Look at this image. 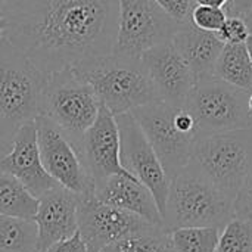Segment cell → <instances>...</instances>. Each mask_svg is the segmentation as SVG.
I'll return each instance as SVG.
<instances>
[{
    "label": "cell",
    "mask_w": 252,
    "mask_h": 252,
    "mask_svg": "<svg viewBox=\"0 0 252 252\" xmlns=\"http://www.w3.org/2000/svg\"><path fill=\"white\" fill-rule=\"evenodd\" d=\"M3 13L4 35L44 77L114 49L118 0H6Z\"/></svg>",
    "instance_id": "6da1fadb"
},
{
    "label": "cell",
    "mask_w": 252,
    "mask_h": 252,
    "mask_svg": "<svg viewBox=\"0 0 252 252\" xmlns=\"http://www.w3.org/2000/svg\"><path fill=\"white\" fill-rule=\"evenodd\" d=\"M72 68L114 115L159 100L140 56L111 52L78 62Z\"/></svg>",
    "instance_id": "7a4b0ae2"
},
{
    "label": "cell",
    "mask_w": 252,
    "mask_h": 252,
    "mask_svg": "<svg viewBox=\"0 0 252 252\" xmlns=\"http://www.w3.org/2000/svg\"><path fill=\"white\" fill-rule=\"evenodd\" d=\"M233 199L220 192L188 164L170 183L162 224L168 232L182 227H219L233 219Z\"/></svg>",
    "instance_id": "3957f363"
},
{
    "label": "cell",
    "mask_w": 252,
    "mask_h": 252,
    "mask_svg": "<svg viewBox=\"0 0 252 252\" xmlns=\"http://www.w3.org/2000/svg\"><path fill=\"white\" fill-rule=\"evenodd\" d=\"M44 80L25 53L0 37V123L10 136L40 115Z\"/></svg>",
    "instance_id": "277c9868"
},
{
    "label": "cell",
    "mask_w": 252,
    "mask_h": 252,
    "mask_svg": "<svg viewBox=\"0 0 252 252\" xmlns=\"http://www.w3.org/2000/svg\"><path fill=\"white\" fill-rule=\"evenodd\" d=\"M99 109V97L72 66H65L46 77L40 115L55 123L77 151H80L83 136L94 123Z\"/></svg>",
    "instance_id": "5b68a950"
},
{
    "label": "cell",
    "mask_w": 252,
    "mask_h": 252,
    "mask_svg": "<svg viewBox=\"0 0 252 252\" xmlns=\"http://www.w3.org/2000/svg\"><path fill=\"white\" fill-rule=\"evenodd\" d=\"M189 164L235 199L252 164V127L199 136Z\"/></svg>",
    "instance_id": "8992f818"
},
{
    "label": "cell",
    "mask_w": 252,
    "mask_h": 252,
    "mask_svg": "<svg viewBox=\"0 0 252 252\" xmlns=\"http://www.w3.org/2000/svg\"><path fill=\"white\" fill-rule=\"evenodd\" d=\"M250 93L217 77L198 80L185 105L195 118L198 137L252 127Z\"/></svg>",
    "instance_id": "52a82bcc"
},
{
    "label": "cell",
    "mask_w": 252,
    "mask_h": 252,
    "mask_svg": "<svg viewBox=\"0 0 252 252\" xmlns=\"http://www.w3.org/2000/svg\"><path fill=\"white\" fill-rule=\"evenodd\" d=\"M183 22L173 19L155 0H118L114 53L140 56L173 40Z\"/></svg>",
    "instance_id": "ba28073f"
},
{
    "label": "cell",
    "mask_w": 252,
    "mask_h": 252,
    "mask_svg": "<svg viewBox=\"0 0 252 252\" xmlns=\"http://www.w3.org/2000/svg\"><path fill=\"white\" fill-rule=\"evenodd\" d=\"M176 111L177 108L161 100L131 111L170 180L189 164L195 140L198 139L196 134L186 133L177 126Z\"/></svg>",
    "instance_id": "9c48e42d"
},
{
    "label": "cell",
    "mask_w": 252,
    "mask_h": 252,
    "mask_svg": "<svg viewBox=\"0 0 252 252\" xmlns=\"http://www.w3.org/2000/svg\"><path fill=\"white\" fill-rule=\"evenodd\" d=\"M115 120L120 131L121 165L151 190L162 216L171 180L133 114H120Z\"/></svg>",
    "instance_id": "30bf717a"
},
{
    "label": "cell",
    "mask_w": 252,
    "mask_h": 252,
    "mask_svg": "<svg viewBox=\"0 0 252 252\" xmlns=\"http://www.w3.org/2000/svg\"><path fill=\"white\" fill-rule=\"evenodd\" d=\"M34 123L41 162L49 176L59 186L77 195L94 193V183L89 177L78 151L63 131L44 115H38Z\"/></svg>",
    "instance_id": "8fae6325"
},
{
    "label": "cell",
    "mask_w": 252,
    "mask_h": 252,
    "mask_svg": "<svg viewBox=\"0 0 252 252\" xmlns=\"http://www.w3.org/2000/svg\"><path fill=\"white\" fill-rule=\"evenodd\" d=\"M151 223L103 204L94 193L80 195L78 202V232L92 252L103 251L106 247L148 227Z\"/></svg>",
    "instance_id": "7c38bea8"
},
{
    "label": "cell",
    "mask_w": 252,
    "mask_h": 252,
    "mask_svg": "<svg viewBox=\"0 0 252 252\" xmlns=\"http://www.w3.org/2000/svg\"><path fill=\"white\" fill-rule=\"evenodd\" d=\"M158 99L174 108H185L196 77L173 41L161 43L140 55Z\"/></svg>",
    "instance_id": "4fadbf2b"
},
{
    "label": "cell",
    "mask_w": 252,
    "mask_h": 252,
    "mask_svg": "<svg viewBox=\"0 0 252 252\" xmlns=\"http://www.w3.org/2000/svg\"><path fill=\"white\" fill-rule=\"evenodd\" d=\"M78 154L94 188L114 174H130L121 165L115 115L102 103L94 123L83 136Z\"/></svg>",
    "instance_id": "5bb4252c"
},
{
    "label": "cell",
    "mask_w": 252,
    "mask_h": 252,
    "mask_svg": "<svg viewBox=\"0 0 252 252\" xmlns=\"http://www.w3.org/2000/svg\"><path fill=\"white\" fill-rule=\"evenodd\" d=\"M0 171L18 179L35 198L58 186L41 162L34 121L22 124L13 133L9 149L0 155Z\"/></svg>",
    "instance_id": "9a60e30c"
},
{
    "label": "cell",
    "mask_w": 252,
    "mask_h": 252,
    "mask_svg": "<svg viewBox=\"0 0 252 252\" xmlns=\"http://www.w3.org/2000/svg\"><path fill=\"white\" fill-rule=\"evenodd\" d=\"M78 202L80 195L59 185L38 198L32 219L38 232L37 252H44L78 232Z\"/></svg>",
    "instance_id": "2e32d148"
},
{
    "label": "cell",
    "mask_w": 252,
    "mask_h": 252,
    "mask_svg": "<svg viewBox=\"0 0 252 252\" xmlns=\"http://www.w3.org/2000/svg\"><path fill=\"white\" fill-rule=\"evenodd\" d=\"M94 196L103 204L117 207L155 226L162 224V216L151 190L131 174H114L94 188Z\"/></svg>",
    "instance_id": "e0dca14e"
},
{
    "label": "cell",
    "mask_w": 252,
    "mask_h": 252,
    "mask_svg": "<svg viewBox=\"0 0 252 252\" xmlns=\"http://www.w3.org/2000/svg\"><path fill=\"white\" fill-rule=\"evenodd\" d=\"M171 41L193 71L196 81L214 77L216 62L224 47L216 32L196 28L189 19L182 24Z\"/></svg>",
    "instance_id": "ac0fdd59"
},
{
    "label": "cell",
    "mask_w": 252,
    "mask_h": 252,
    "mask_svg": "<svg viewBox=\"0 0 252 252\" xmlns=\"http://www.w3.org/2000/svg\"><path fill=\"white\" fill-rule=\"evenodd\" d=\"M214 77L252 92V63L245 43L224 44L214 68Z\"/></svg>",
    "instance_id": "d6986e66"
},
{
    "label": "cell",
    "mask_w": 252,
    "mask_h": 252,
    "mask_svg": "<svg viewBox=\"0 0 252 252\" xmlns=\"http://www.w3.org/2000/svg\"><path fill=\"white\" fill-rule=\"evenodd\" d=\"M38 208L35 198L18 179L0 171V216L32 220Z\"/></svg>",
    "instance_id": "ffe728a7"
},
{
    "label": "cell",
    "mask_w": 252,
    "mask_h": 252,
    "mask_svg": "<svg viewBox=\"0 0 252 252\" xmlns=\"http://www.w3.org/2000/svg\"><path fill=\"white\" fill-rule=\"evenodd\" d=\"M103 252H177L171 232L164 226L149 224L143 230H139L109 247Z\"/></svg>",
    "instance_id": "44dd1931"
},
{
    "label": "cell",
    "mask_w": 252,
    "mask_h": 252,
    "mask_svg": "<svg viewBox=\"0 0 252 252\" xmlns=\"http://www.w3.org/2000/svg\"><path fill=\"white\" fill-rule=\"evenodd\" d=\"M37 242L34 220L0 216V252H37Z\"/></svg>",
    "instance_id": "7402d4cb"
},
{
    "label": "cell",
    "mask_w": 252,
    "mask_h": 252,
    "mask_svg": "<svg viewBox=\"0 0 252 252\" xmlns=\"http://www.w3.org/2000/svg\"><path fill=\"white\" fill-rule=\"evenodd\" d=\"M219 236V227H182L171 232L177 252H216Z\"/></svg>",
    "instance_id": "603a6c76"
},
{
    "label": "cell",
    "mask_w": 252,
    "mask_h": 252,
    "mask_svg": "<svg viewBox=\"0 0 252 252\" xmlns=\"http://www.w3.org/2000/svg\"><path fill=\"white\" fill-rule=\"evenodd\" d=\"M216 252H252V223L233 217L220 230Z\"/></svg>",
    "instance_id": "cb8c5ba5"
},
{
    "label": "cell",
    "mask_w": 252,
    "mask_h": 252,
    "mask_svg": "<svg viewBox=\"0 0 252 252\" xmlns=\"http://www.w3.org/2000/svg\"><path fill=\"white\" fill-rule=\"evenodd\" d=\"M226 18H227V13L223 9L202 6V4H195L190 13V22L196 28L202 31H208V32H216V34L223 27Z\"/></svg>",
    "instance_id": "d4e9b609"
},
{
    "label": "cell",
    "mask_w": 252,
    "mask_h": 252,
    "mask_svg": "<svg viewBox=\"0 0 252 252\" xmlns=\"http://www.w3.org/2000/svg\"><path fill=\"white\" fill-rule=\"evenodd\" d=\"M217 35L224 44H242L251 35V31L245 22V18L227 16Z\"/></svg>",
    "instance_id": "484cf974"
},
{
    "label": "cell",
    "mask_w": 252,
    "mask_h": 252,
    "mask_svg": "<svg viewBox=\"0 0 252 252\" xmlns=\"http://www.w3.org/2000/svg\"><path fill=\"white\" fill-rule=\"evenodd\" d=\"M233 216L252 223V164L250 171L233 199Z\"/></svg>",
    "instance_id": "4316f807"
},
{
    "label": "cell",
    "mask_w": 252,
    "mask_h": 252,
    "mask_svg": "<svg viewBox=\"0 0 252 252\" xmlns=\"http://www.w3.org/2000/svg\"><path fill=\"white\" fill-rule=\"evenodd\" d=\"M159 7L167 12L173 19L179 22H186L190 19L192 9L195 7V0H155Z\"/></svg>",
    "instance_id": "83f0119b"
},
{
    "label": "cell",
    "mask_w": 252,
    "mask_h": 252,
    "mask_svg": "<svg viewBox=\"0 0 252 252\" xmlns=\"http://www.w3.org/2000/svg\"><path fill=\"white\" fill-rule=\"evenodd\" d=\"M44 252H92L89 250L87 244L84 242V239L81 238L80 232L74 233L71 238L61 241L52 247H49Z\"/></svg>",
    "instance_id": "f1b7e54d"
},
{
    "label": "cell",
    "mask_w": 252,
    "mask_h": 252,
    "mask_svg": "<svg viewBox=\"0 0 252 252\" xmlns=\"http://www.w3.org/2000/svg\"><path fill=\"white\" fill-rule=\"evenodd\" d=\"M252 9V0H230L227 9V16H241L245 18Z\"/></svg>",
    "instance_id": "f546056e"
},
{
    "label": "cell",
    "mask_w": 252,
    "mask_h": 252,
    "mask_svg": "<svg viewBox=\"0 0 252 252\" xmlns=\"http://www.w3.org/2000/svg\"><path fill=\"white\" fill-rule=\"evenodd\" d=\"M195 4L219 7V9H223V10L227 13V9H229V6H230V0H195Z\"/></svg>",
    "instance_id": "4dcf8cb0"
},
{
    "label": "cell",
    "mask_w": 252,
    "mask_h": 252,
    "mask_svg": "<svg viewBox=\"0 0 252 252\" xmlns=\"http://www.w3.org/2000/svg\"><path fill=\"white\" fill-rule=\"evenodd\" d=\"M12 137H13V136H10V134L6 131V128L3 127V124L0 123V155H3V154L9 149L10 142H12Z\"/></svg>",
    "instance_id": "1f68e13d"
},
{
    "label": "cell",
    "mask_w": 252,
    "mask_h": 252,
    "mask_svg": "<svg viewBox=\"0 0 252 252\" xmlns=\"http://www.w3.org/2000/svg\"><path fill=\"white\" fill-rule=\"evenodd\" d=\"M7 28H9V19L3 12H0V37L6 34Z\"/></svg>",
    "instance_id": "d6a6232c"
},
{
    "label": "cell",
    "mask_w": 252,
    "mask_h": 252,
    "mask_svg": "<svg viewBox=\"0 0 252 252\" xmlns=\"http://www.w3.org/2000/svg\"><path fill=\"white\" fill-rule=\"evenodd\" d=\"M245 46H247V50H248V55H250V59H251V63H252V34L248 37V38H247Z\"/></svg>",
    "instance_id": "836d02e7"
},
{
    "label": "cell",
    "mask_w": 252,
    "mask_h": 252,
    "mask_svg": "<svg viewBox=\"0 0 252 252\" xmlns=\"http://www.w3.org/2000/svg\"><path fill=\"white\" fill-rule=\"evenodd\" d=\"M245 22L248 24V28H250V31H251V34H252V9H251V12L245 16Z\"/></svg>",
    "instance_id": "e575fe53"
},
{
    "label": "cell",
    "mask_w": 252,
    "mask_h": 252,
    "mask_svg": "<svg viewBox=\"0 0 252 252\" xmlns=\"http://www.w3.org/2000/svg\"><path fill=\"white\" fill-rule=\"evenodd\" d=\"M248 109H250V114L252 115V92L250 93V97H248Z\"/></svg>",
    "instance_id": "d590c367"
},
{
    "label": "cell",
    "mask_w": 252,
    "mask_h": 252,
    "mask_svg": "<svg viewBox=\"0 0 252 252\" xmlns=\"http://www.w3.org/2000/svg\"><path fill=\"white\" fill-rule=\"evenodd\" d=\"M4 4H6V0H0V12H3V9H4Z\"/></svg>",
    "instance_id": "8d00e7d4"
},
{
    "label": "cell",
    "mask_w": 252,
    "mask_h": 252,
    "mask_svg": "<svg viewBox=\"0 0 252 252\" xmlns=\"http://www.w3.org/2000/svg\"><path fill=\"white\" fill-rule=\"evenodd\" d=\"M100 252H103V251H100Z\"/></svg>",
    "instance_id": "74e56055"
}]
</instances>
